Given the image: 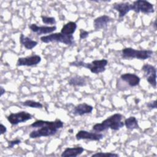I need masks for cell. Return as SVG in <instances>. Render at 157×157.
I'll list each match as a JSON object with an SVG mask.
<instances>
[{
    "label": "cell",
    "mask_w": 157,
    "mask_h": 157,
    "mask_svg": "<svg viewBox=\"0 0 157 157\" xmlns=\"http://www.w3.org/2000/svg\"><path fill=\"white\" fill-rule=\"evenodd\" d=\"M33 128H38L32 131L29 137L31 139H37L41 137H50L56 134L58 131L64 126V122L59 119L55 121L37 120L30 124Z\"/></svg>",
    "instance_id": "1"
},
{
    "label": "cell",
    "mask_w": 157,
    "mask_h": 157,
    "mask_svg": "<svg viewBox=\"0 0 157 157\" xmlns=\"http://www.w3.org/2000/svg\"><path fill=\"white\" fill-rule=\"evenodd\" d=\"M123 116L120 113H115L107 117L100 123H96L92 127V130L97 132H101L109 129L113 131H118L122 128L124 124L122 121Z\"/></svg>",
    "instance_id": "2"
},
{
    "label": "cell",
    "mask_w": 157,
    "mask_h": 157,
    "mask_svg": "<svg viewBox=\"0 0 157 157\" xmlns=\"http://www.w3.org/2000/svg\"><path fill=\"white\" fill-rule=\"evenodd\" d=\"M71 66H75L77 67H85L89 69L90 72L94 74H99L104 72L108 65V61L106 59H95L91 63H86L80 60H75L69 63Z\"/></svg>",
    "instance_id": "3"
},
{
    "label": "cell",
    "mask_w": 157,
    "mask_h": 157,
    "mask_svg": "<svg viewBox=\"0 0 157 157\" xmlns=\"http://www.w3.org/2000/svg\"><path fill=\"white\" fill-rule=\"evenodd\" d=\"M153 53L151 50H136L132 47H125L121 50V56L123 59L146 60L150 58Z\"/></svg>",
    "instance_id": "4"
},
{
    "label": "cell",
    "mask_w": 157,
    "mask_h": 157,
    "mask_svg": "<svg viewBox=\"0 0 157 157\" xmlns=\"http://www.w3.org/2000/svg\"><path fill=\"white\" fill-rule=\"evenodd\" d=\"M42 42L48 44L51 42L62 43L67 46H72L75 44L74 37L73 35L66 36L59 33H53L52 34L42 36L40 37Z\"/></svg>",
    "instance_id": "5"
},
{
    "label": "cell",
    "mask_w": 157,
    "mask_h": 157,
    "mask_svg": "<svg viewBox=\"0 0 157 157\" xmlns=\"http://www.w3.org/2000/svg\"><path fill=\"white\" fill-rule=\"evenodd\" d=\"M131 10L136 13L150 14L155 12L153 4L146 0H136L131 4Z\"/></svg>",
    "instance_id": "6"
},
{
    "label": "cell",
    "mask_w": 157,
    "mask_h": 157,
    "mask_svg": "<svg viewBox=\"0 0 157 157\" xmlns=\"http://www.w3.org/2000/svg\"><path fill=\"white\" fill-rule=\"evenodd\" d=\"M33 116L26 111H20L16 113H11L7 116V120L10 124L15 126L21 123H25L31 120Z\"/></svg>",
    "instance_id": "7"
},
{
    "label": "cell",
    "mask_w": 157,
    "mask_h": 157,
    "mask_svg": "<svg viewBox=\"0 0 157 157\" xmlns=\"http://www.w3.org/2000/svg\"><path fill=\"white\" fill-rule=\"evenodd\" d=\"M142 71L144 73L146 80L153 88H156V68L155 66L150 64H145L142 67Z\"/></svg>",
    "instance_id": "8"
},
{
    "label": "cell",
    "mask_w": 157,
    "mask_h": 157,
    "mask_svg": "<svg viewBox=\"0 0 157 157\" xmlns=\"http://www.w3.org/2000/svg\"><path fill=\"white\" fill-rule=\"evenodd\" d=\"M104 135L101 132H90L86 130H80L75 134V138L77 140H88L91 141H99L102 140Z\"/></svg>",
    "instance_id": "9"
},
{
    "label": "cell",
    "mask_w": 157,
    "mask_h": 157,
    "mask_svg": "<svg viewBox=\"0 0 157 157\" xmlns=\"http://www.w3.org/2000/svg\"><path fill=\"white\" fill-rule=\"evenodd\" d=\"M42 61L41 56L38 55H34L26 57H19L17 61V66H36Z\"/></svg>",
    "instance_id": "10"
},
{
    "label": "cell",
    "mask_w": 157,
    "mask_h": 157,
    "mask_svg": "<svg viewBox=\"0 0 157 157\" xmlns=\"http://www.w3.org/2000/svg\"><path fill=\"white\" fill-rule=\"evenodd\" d=\"M29 28L31 31L37 36H40L43 34H50L53 33L56 30L57 27L54 26H39L36 23H31L29 25Z\"/></svg>",
    "instance_id": "11"
},
{
    "label": "cell",
    "mask_w": 157,
    "mask_h": 157,
    "mask_svg": "<svg viewBox=\"0 0 157 157\" xmlns=\"http://www.w3.org/2000/svg\"><path fill=\"white\" fill-rule=\"evenodd\" d=\"M112 9L118 12V17L121 18L131 10V4L129 2H115L112 4Z\"/></svg>",
    "instance_id": "12"
},
{
    "label": "cell",
    "mask_w": 157,
    "mask_h": 157,
    "mask_svg": "<svg viewBox=\"0 0 157 157\" xmlns=\"http://www.w3.org/2000/svg\"><path fill=\"white\" fill-rule=\"evenodd\" d=\"M121 80L124 82L129 86L135 87L139 85L140 82V78L134 73H124L120 75Z\"/></svg>",
    "instance_id": "13"
},
{
    "label": "cell",
    "mask_w": 157,
    "mask_h": 157,
    "mask_svg": "<svg viewBox=\"0 0 157 157\" xmlns=\"http://www.w3.org/2000/svg\"><path fill=\"white\" fill-rule=\"evenodd\" d=\"M111 21L112 18L107 15L99 16L94 18L93 20L94 28L96 31L105 29L108 26L109 24L111 22Z\"/></svg>",
    "instance_id": "14"
},
{
    "label": "cell",
    "mask_w": 157,
    "mask_h": 157,
    "mask_svg": "<svg viewBox=\"0 0 157 157\" xmlns=\"http://www.w3.org/2000/svg\"><path fill=\"white\" fill-rule=\"evenodd\" d=\"M93 107L85 102L76 105L72 110V114L75 116H83L91 113L93 110Z\"/></svg>",
    "instance_id": "15"
},
{
    "label": "cell",
    "mask_w": 157,
    "mask_h": 157,
    "mask_svg": "<svg viewBox=\"0 0 157 157\" xmlns=\"http://www.w3.org/2000/svg\"><path fill=\"white\" fill-rule=\"evenodd\" d=\"M85 151L83 147L80 146L74 147H67L61 154L62 157H77L83 153Z\"/></svg>",
    "instance_id": "16"
},
{
    "label": "cell",
    "mask_w": 157,
    "mask_h": 157,
    "mask_svg": "<svg viewBox=\"0 0 157 157\" xmlns=\"http://www.w3.org/2000/svg\"><path fill=\"white\" fill-rule=\"evenodd\" d=\"M19 40L20 44L27 50H32L38 44V42L34 40H33L31 37L26 36L21 33L20 36Z\"/></svg>",
    "instance_id": "17"
},
{
    "label": "cell",
    "mask_w": 157,
    "mask_h": 157,
    "mask_svg": "<svg viewBox=\"0 0 157 157\" xmlns=\"http://www.w3.org/2000/svg\"><path fill=\"white\" fill-rule=\"evenodd\" d=\"M67 83L69 86L74 87H82L87 85L86 78L82 76L78 75H75L70 77L68 80Z\"/></svg>",
    "instance_id": "18"
},
{
    "label": "cell",
    "mask_w": 157,
    "mask_h": 157,
    "mask_svg": "<svg viewBox=\"0 0 157 157\" xmlns=\"http://www.w3.org/2000/svg\"><path fill=\"white\" fill-rule=\"evenodd\" d=\"M77 28V23L75 21H70L63 26L61 29L60 33L66 36L72 35L75 32Z\"/></svg>",
    "instance_id": "19"
},
{
    "label": "cell",
    "mask_w": 157,
    "mask_h": 157,
    "mask_svg": "<svg viewBox=\"0 0 157 157\" xmlns=\"http://www.w3.org/2000/svg\"><path fill=\"white\" fill-rule=\"evenodd\" d=\"M124 124L126 129L129 130H134L136 129H139L140 128L138 120L134 116H131L128 118H126L124 121Z\"/></svg>",
    "instance_id": "20"
},
{
    "label": "cell",
    "mask_w": 157,
    "mask_h": 157,
    "mask_svg": "<svg viewBox=\"0 0 157 157\" xmlns=\"http://www.w3.org/2000/svg\"><path fill=\"white\" fill-rule=\"evenodd\" d=\"M20 104L25 107H29L34 109H41L43 107V105L41 102L30 99H28L23 102H21Z\"/></svg>",
    "instance_id": "21"
},
{
    "label": "cell",
    "mask_w": 157,
    "mask_h": 157,
    "mask_svg": "<svg viewBox=\"0 0 157 157\" xmlns=\"http://www.w3.org/2000/svg\"><path fill=\"white\" fill-rule=\"evenodd\" d=\"M40 17L42 23L45 25H52V26H54L56 23V19L55 17H48L45 15H42Z\"/></svg>",
    "instance_id": "22"
},
{
    "label": "cell",
    "mask_w": 157,
    "mask_h": 157,
    "mask_svg": "<svg viewBox=\"0 0 157 157\" xmlns=\"http://www.w3.org/2000/svg\"><path fill=\"white\" fill-rule=\"evenodd\" d=\"M120 155L117 153H112V152H97L95 153L93 155H91V157L93 156H100V157H102V156H106V157H118Z\"/></svg>",
    "instance_id": "23"
},
{
    "label": "cell",
    "mask_w": 157,
    "mask_h": 157,
    "mask_svg": "<svg viewBox=\"0 0 157 157\" xmlns=\"http://www.w3.org/2000/svg\"><path fill=\"white\" fill-rule=\"evenodd\" d=\"M21 143V140L20 139H15L12 140H9L7 142V147L9 148H12L15 145H18Z\"/></svg>",
    "instance_id": "24"
},
{
    "label": "cell",
    "mask_w": 157,
    "mask_h": 157,
    "mask_svg": "<svg viewBox=\"0 0 157 157\" xmlns=\"http://www.w3.org/2000/svg\"><path fill=\"white\" fill-rule=\"evenodd\" d=\"M90 34V32L83 30L82 29H80V34H79V37L80 39H86Z\"/></svg>",
    "instance_id": "25"
},
{
    "label": "cell",
    "mask_w": 157,
    "mask_h": 157,
    "mask_svg": "<svg viewBox=\"0 0 157 157\" xmlns=\"http://www.w3.org/2000/svg\"><path fill=\"white\" fill-rule=\"evenodd\" d=\"M147 106L148 108L150 109H157V101L156 100L152 101L147 104Z\"/></svg>",
    "instance_id": "26"
},
{
    "label": "cell",
    "mask_w": 157,
    "mask_h": 157,
    "mask_svg": "<svg viewBox=\"0 0 157 157\" xmlns=\"http://www.w3.org/2000/svg\"><path fill=\"white\" fill-rule=\"evenodd\" d=\"M0 128H1V135H2L7 132V128L2 123H1Z\"/></svg>",
    "instance_id": "27"
},
{
    "label": "cell",
    "mask_w": 157,
    "mask_h": 157,
    "mask_svg": "<svg viewBox=\"0 0 157 157\" xmlns=\"http://www.w3.org/2000/svg\"><path fill=\"white\" fill-rule=\"evenodd\" d=\"M6 93V90L2 86H0V96L1 97Z\"/></svg>",
    "instance_id": "28"
},
{
    "label": "cell",
    "mask_w": 157,
    "mask_h": 157,
    "mask_svg": "<svg viewBox=\"0 0 157 157\" xmlns=\"http://www.w3.org/2000/svg\"><path fill=\"white\" fill-rule=\"evenodd\" d=\"M153 26L154 29L156 31V20H154V22H153Z\"/></svg>",
    "instance_id": "29"
},
{
    "label": "cell",
    "mask_w": 157,
    "mask_h": 157,
    "mask_svg": "<svg viewBox=\"0 0 157 157\" xmlns=\"http://www.w3.org/2000/svg\"><path fill=\"white\" fill-rule=\"evenodd\" d=\"M68 132H71V133H72V129H70V130H69V131H68Z\"/></svg>",
    "instance_id": "30"
}]
</instances>
